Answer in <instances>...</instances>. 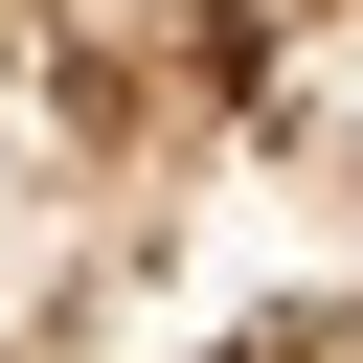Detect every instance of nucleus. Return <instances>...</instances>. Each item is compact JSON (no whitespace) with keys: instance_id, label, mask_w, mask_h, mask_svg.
Returning a JSON list of instances; mask_svg holds the SVG:
<instances>
[{"instance_id":"obj_1","label":"nucleus","mask_w":363,"mask_h":363,"mask_svg":"<svg viewBox=\"0 0 363 363\" xmlns=\"http://www.w3.org/2000/svg\"><path fill=\"white\" fill-rule=\"evenodd\" d=\"M0 363H363V0H0Z\"/></svg>"}]
</instances>
